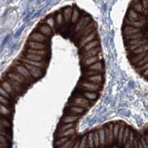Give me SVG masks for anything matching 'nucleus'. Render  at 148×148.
<instances>
[{
  "label": "nucleus",
  "mask_w": 148,
  "mask_h": 148,
  "mask_svg": "<svg viewBox=\"0 0 148 148\" xmlns=\"http://www.w3.org/2000/svg\"><path fill=\"white\" fill-rule=\"evenodd\" d=\"M126 51L132 67L148 82V27L136 36Z\"/></svg>",
  "instance_id": "f257e3e1"
}]
</instances>
